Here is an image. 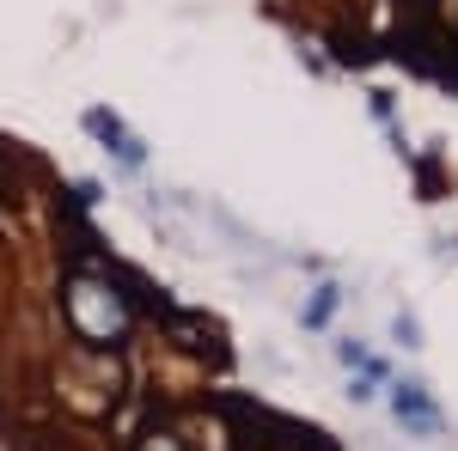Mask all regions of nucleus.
<instances>
[{
	"instance_id": "nucleus-5",
	"label": "nucleus",
	"mask_w": 458,
	"mask_h": 451,
	"mask_svg": "<svg viewBox=\"0 0 458 451\" xmlns=\"http://www.w3.org/2000/svg\"><path fill=\"white\" fill-rule=\"evenodd\" d=\"M391 342L403 347V354H416V347H428V336H422V317L410 312V305H397V312H391Z\"/></svg>"
},
{
	"instance_id": "nucleus-8",
	"label": "nucleus",
	"mask_w": 458,
	"mask_h": 451,
	"mask_svg": "<svg viewBox=\"0 0 458 451\" xmlns=\"http://www.w3.org/2000/svg\"><path fill=\"white\" fill-rule=\"evenodd\" d=\"M379 397V379H367V372H349V403H373Z\"/></svg>"
},
{
	"instance_id": "nucleus-7",
	"label": "nucleus",
	"mask_w": 458,
	"mask_h": 451,
	"mask_svg": "<svg viewBox=\"0 0 458 451\" xmlns=\"http://www.w3.org/2000/svg\"><path fill=\"white\" fill-rule=\"evenodd\" d=\"M367 110H373V116H379L386 129H397V98H391L386 86H373V92H367Z\"/></svg>"
},
{
	"instance_id": "nucleus-6",
	"label": "nucleus",
	"mask_w": 458,
	"mask_h": 451,
	"mask_svg": "<svg viewBox=\"0 0 458 451\" xmlns=\"http://www.w3.org/2000/svg\"><path fill=\"white\" fill-rule=\"evenodd\" d=\"M330 354H336V366H349V372H360V366L373 360V347L360 342V336H343V342H330Z\"/></svg>"
},
{
	"instance_id": "nucleus-3",
	"label": "nucleus",
	"mask_w": 458,
	"mask_h": 451,
	"mask_svg": "<svg viewBox=\"0 0 458 451\" xmlns=\"http://www.w3.org/2000/svg\"><path fill=\"white\" fill-rule=\"evenodd\" d=\"M165 323H172L177 347H190V354H208V360H226V347H220V323H214V317H202V312H172Z\"/></svg>"
},
{
	"instance_id": "nucleus-4",
	"label": "nucleus",
	"mask_w": 458,
	"mask_h": 451,
	"mask_svg": "<svg viewBox=\"0 0 458 451\" xmlns=\"http://www.w3.org/2000/svg\"><path fill=\"white\" fill-rule=\"evenodd\" d=\"M336 305H343V287H336V280H318L312 299L300 305V330H324V323L336 317Z\"/></svg>"
},
{
	"instance_id": "nucleus-1",
	"label": "nucleus",
	"mask_w": 458,
	"mask_h": 451,
	"mask_svg": "<svg viewBox=\"0 0 458 451\" xmlns=\"http://www.w3.org/2000/svg\"><path fill=\"white\" fill-rule=\"evenodd\" d=\"M386 390H391V421H397L410 439H440V433H446V415H440V403H434L428 379L403 372V379H391Z\"/></svg>"
},
{
	"instance_id": "nucleus-2",
	"label": "nucleus",
	"mask_w": 458,
	"mask_h": 451,
	"mask_svg": "<svg viewBox=\"0 0 458 451\" xmlns=\"http://www.w3.org/2000/svg\"><path fill=\"white\" fill-rule=\"evenodd\" d=\"M80 129L98 140V146H105V153L116 159V165H123V171H141V165H147V140L135 135V129H129V122H123V116H116L110 104H92L86 116H80Z\"/></svg>"
}]
</instances>
